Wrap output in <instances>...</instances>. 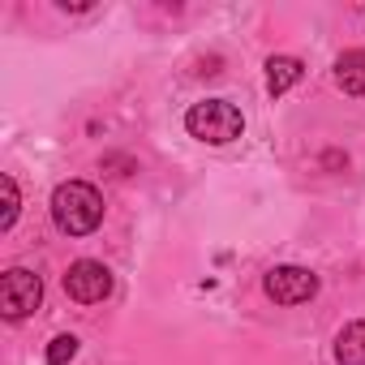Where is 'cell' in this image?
<instances>
[{
    "mask_svg": "<svg viewBox=\"0 0 365 365\" xmlns=\"http://www.w3.org/2000/svg\"><path fill=\"white\" fill-rule=\"evenodd\" d=\"M52 220L65 237H91L103 224V194L91 180H65L52 194Z\"/></svg>",
    "mask_w": 365,
    "mask_h": 365,
    "instance_id": "6da1fadb",
    "label": "cell"
},
{
    "mask_svg": "<svg viewBox=\"0 0 365 365\" xmlns=\"http://www.w3.org/2000/svg\"><path fill=\"white\" fill-rule=\"evenodd\" d=\"M185 129L198 138V142H211V146H224V142H237L241 129H245V116L237 103L228 99H202L185 112Z\"/></svg>",
    "mask_w": 365,
    "mask_h": 365,
    "instance_id": "7a4b0ae2",
    "label": "cell"
},
{
    "mask_svg": "<svg viewBox=\"0 0 365 365\" xmlns=\"http://www.w3.org/2000/svg\"><path fill=\"white\" fill-rule=\"evenodd\" d=\"M43 301V279L26 267H9L5 275H0V314H5L9 322H22L39 309Z\"/></svg>",
    "mask_w": 365,
    "mask_h": 365,
    "instance_id": "3957f363",
    "label": "cell"
},
{
    "mask_svg": "<svg viewBox=\"0 0 365 365\" xmlns=\"http://www.w3.org/2000/svg\"><path fill=\"white\" fill-rule=\"evenodd\" d=\"M262 288L275 305H305L318 297V275L309 267H275V271H267Z\"/></svg>",
    "mask_w": 365,
    "mask_h": 365,
    "instance_id": "277c9868",
    "label": "cell"
},
{
    "mask_svg": "<svg viewBox=\"0 0 365 365\" xmlns=\"http://www.w3.org/2000/svg\"><path fill=\"white\" fill-rule=\"evenodd\" d=\"M65 292H69L78 305H99V301L112 292V271H108L103 262L82 258V262H73V267L65 271Z\"/></svg>",
    "mask_w": 365,
    "mask_h": 365,
    "instance_id": "5b68a950",
    "label": "cell"
},
{
    "mask_svg": "<svg viewBox=\"0 0 365 365\" xmlns=\"http://www.w3.org/2000/svg\"><path fill=\"white\" fill-rule=\"evenodd\" d=\"M335 82L344 95H365V52L361 48H352L335 61Z\"/></svg>",
    "mask_w": 365,
    "mask_h": 365,
    "instance_id": "8992f818",
    "label": "cell"
},
{
    "mask_svg": "<svg viewBox=\"0 0 365 365\" xmlns=\"http://www.w3.org/2000/svg\"><path fill=\"white\" fill-rule=\"evenodd\" d=\"M335 361L339 365H365V318L348 322L335 335Z\"/></svg>",
    "mask_w": 365,
    "mask_h": 365,
    "instance_id": "52a82bcc",
    "label": "cell"
},
{
    "mask_svg": "<svg viewBox=\"0 0 365 365\" xmlns=\"http://www.w3.org/2000/svg\"><path fill=\"white\" fill-rule=\"evenodd\" d=\"M301 73H305V65H301L297 56H271V61H267V91H271V95H284L288 86L301 82Z\"/></svg>",
    "mask_w": 365,
    "mask_h": 365,
    "instance_id": "ba28073f",
    "label": "cell"
},
{
    "mask_svg": "<svg viewBox=\"0 0 365 365\" xmlns=\"http://www.w3.org/2000/svg\"><path fill=\"white\" fill-rule=\"evenodd\" d=\"M73 356H78V339L73 335H56L48 344V365H69Z\"/></svg>",
    "mask_w": 365,
    "mask_h": 365,
    "instance_id": "9c48e42d",
    "label": "cell"
},
{
    "mask_svg": "<svg viewBox=\"0 0 365 365\" xmlns=\"http://www.w3.org/2000/svg\"><path fill=\"white\" fill-rule=\"evenodd\" d=\"M0 190H5V215H0V232H9L14 220H18V180L5 176V180H0Z\"/></svg>",
    "mask_w": 365,
    "mask_h": 365,
    "instance_id": "30bf717a",
    "label": "cell"
}]
</instances>
